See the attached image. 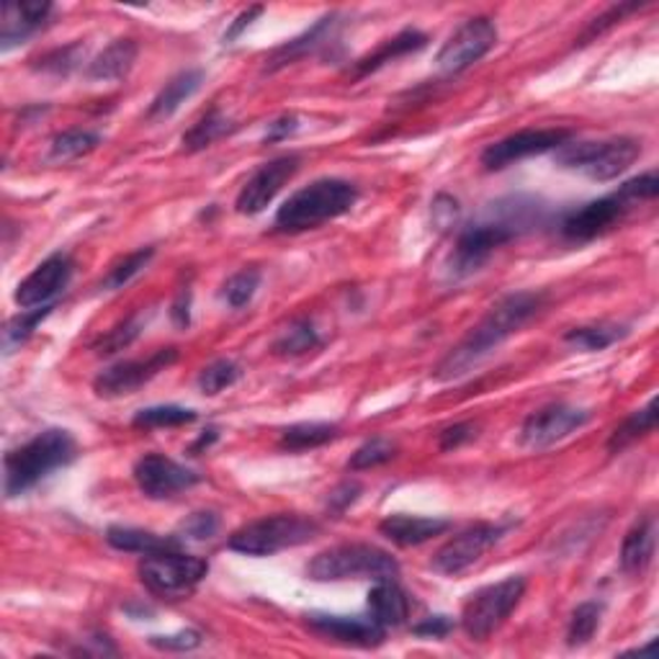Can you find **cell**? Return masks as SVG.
Wrapping results in <instances>:
<instances>
[{
    "mask_svg": "<svg viewBox=\"0 0 659 659\" xmlns=\"http://www.w3.org/2000/svg\"><path fill=\"white\" fill-rule=\"evenodd\" d=\"M547 299L543 291H516V294L503 296L482 317L479 325L472 327L469 335L441 358V364L435 366V379L454 381L477 369L485 358L493 356L505 341L512 338L547 306Z\"/></svg>",
    "mask_w": 659,
    "mask_h": 659,
    "instance_id": "cell-1",
    "label": "cell"
},
{
    "mask_svg": "<svg viewBox=\"0 0 659 659\" xmlns=\"http://www.w3.org/2000/svg\"><path fill=\"white\" fill-rule=\"evenodd\" d=\"M539 219L541 206L526 202V198H510V202L493 206L485 219L462 229L449 258V273L454 279L477 273L497 248L516 240L520 233H528L533 225H539Z\"/></svg>",
    "mask_w": 659,
    "mask_h": 659,
    "instance_id": "cell-2",
    "label": "cell"
},
{
    "mask_svg": "<svg viewBox=\"0 0 659 659\" xmlns=\"http://www.w3.org/2000/svg\"><path fill=\"white\" fill-rule=\"evenodd\" d=\"M75 456H78V443L63 428H50V431L36 433L24 446L6 454V497L26 495L42 479H47L52 472L73 464Z\"/></svg>",
    "mask_w": 659,
    "mask_h": 659,
    "instance_id": "cell-3",
    "label": "cell"
},
{
    "mask_svg": "<svg viewBox=\"0 0 659 659\" xmlns=\"http://www.w3.org/2000/svg\"><path fill=\"white\" fill-rule=\"evenodd\" d=\"M358 202V188L343 179H320L310 186L299 188L279 206L273 227L279 233L299 235L306 229H317L327 222L343 217Z\"/></svg>",
    "mask_w": 659,
    "mask_h": 659,
    "instance_id": "cell-4",
    "label": "cell"
},
{
    "mask_svg": "<svg viewBox=\"0 0 659 659\" xmlns=\"http://www.w3.org/2000/svg\"><path fill=\"white\" fill-rule=\"evenodd\" d=\"M659 194V179L657 171L641 173L636 179L626 181L618 191H613L608 196L595 198L580 209H574L562 219V235L572 242H590L595 237H601L624 222L628 212L641 202H655Z\"/></svg>",
    "mask_w": 659,
    "mask_h": 659,
    "instance_id": "cell-5",
    "label": "cell"
},
{
    "mask_svg": "<svg viewBox=\"0 0 659 659\" xmlns=\"http://www.w3.org/2000/svg\"><path fill=\"white\" fill-rule=\"evenodd\" d=\"M306 574L317 582H381L400 577V562L389 551L374 547V543H341V547L320 551L306 564Z\"/></svg>",
    "mask_w": 659,
    "mask_h": 659,
    "instance_id": "cell-6",
    "label": "cell"
},
{
    "mask_svg": "<svg viewBox=\"0 0 659 659\" xmlns=\"http://www.w3.org/2000/svg\"><path fill=\"white\" fill-rule=\"evenodd\" d=\"M320 533V526L312 518L296 512H276L258 520H250L229 536L227 547L245 557H273L279 551L296 549L310 543Z\"/></svg>",
    "mask_w": 659,
    "mask_h": 659,
    "instance_id": "cell-7",
    "label": "cell"
},
{
    "mask_svg": "<svg viewBox=\"0 0 659 659\" xmlns=\"http://www.w3.org/2000/svg\"><path fill=\"white\" fill-rule=\"evenodd\" d=\"M641 155V142L634 137H616L603 142H566L557 150V165L564 171L587 175L593 181H616Z\"/></svg>",
    "mask_w": 659,
    "mask_h": 659,
    "instance_id": "cell-8",
    "label": "cell"
},
{
    "mask_svg": "<svg viewBox=\"0 0 659 659\" xmlns=\"http://www.w3.org/2000/svg\"><path fill=\"white\" fill-rule=\"evenodd\" d=\"M140 582L150 595L163 601H183L202 585L209 574V562L202 557L183 554V551H163V554L142 557Z\"/></svg>",
    "mask_w": 659,
    "mask_h": 659,
    "instance_id": "cell-9",
    "label": "cell"
},
{
    "mask_svg": "<svg viewBox=\"0 0 659 659\" xmlns=\"http://www.w3.org/2000/svg\"><path fill=\"white\" fill-rule=\"evenodd\" d=\"M526 595V577L512 574L495 585H487L469 595V601L464 603L462 611V628L464 634L474 641H487L505 620L510 618V613L518 608L520 601Z\"/></svg>",
    "mask_w": 659,
    "mask_h": 659,
    "instance_id": "cell-10",
    "label": "cell"
},
{
    "mask_svg": "<svg viewBox=\"0 0 659 659\" xmlns=\"http://www.w3.org/2000/svg\"><path fill=\"white\" fill-rule=\"evenodd\" d=\"M175 361H179V348H158L148 358H132V361H119L109 366V369H104L96 377L94 389L104 400H119V397L134 395L137 389L150 385L165 369H171Z\"/></svg>",
    "mask_w": 659,
    "mask_h": 659,
    "instance_id": "cell-11",
    "label": "cell"
},
{
    "mask_svg": "<svg viewBox=\"0 0 659 659\" xmlns=\"http://www.w3.org/2000/svg\"><path fill=\"white\" fill-rule=\"evenodd\" d=\"M593 412L574 408V404H547V408L531 412L520 425V446L531 451H543L557 446L564 439H570L577 431H582Z\"/></svg>",
    "mask_w": 659,
    "mask_h": 659,
    "instance_id": "cell-12",
    "label": "cell"
},
{
    "mask_svg": "<svg viewBox=\"0 0 659 659\" xmlns=\"http://www.w3.org/2000/svg\"><path fill=\"white\" fill-rule=\"evenodd\" d=\"M497 44V26L493 19L474 17L464 21L439 52V71L443 75H458L477 65Z\"/></svg>",
    "mask_w": 659,
    "mask_h": 659,
    "instance_id": "cell-13",
    "label": "cell"
},
{
    "mask_svg": "<svg viewBox=\"0 0 659 659\" xmlns=\"http://www.w3.org/2000/svg\"><path fill=\"white\" fill-rule=\"evenodd\" d=\"M566 142H572V129H520L516 134L487 144L485 152H482V165H485V171H503V168L520 163L526 158L557 152Z\"/></svg>",
    "mask_w": 659,
    "mask_h": 659,
    "instance_id": "cell-14",
    "label": "cell"
},
{
    "mask_svg": "<svg viewBox=\"0 0 659 659\" xmlns=\"http://www.w3.org/2000/svg\"><path fill=\"white\" fill-rule=\"evenodd\" d=\"M505 533H508V526L503 523H474L464 528L462 533H456L435 551L431 566L435 572L456 577V574L472 570L495 543H500Z\"/></svg>",
    "mask_w": 659,
    "mask_h": 659,
    "instance_id": "cell-15",
    "label": "cell"
},
{
    "mask_svg": "<svg viewBox=\"0 0 659 659\" xmlns=\"http://www.w3.org/2000/svg\"><path fill=\"white\" fill-rule=\"evenodd\" d=\"M299 165H302L299 155H281L268 160V163L260 165L258 171L250 175L248 183L240 188L235 209L245 214V217H256V214L266 212L273 198L281 194V188L294 179Z\"/></svg>",
    "mask_w": 659,
    "mask_h": 659,
    "instance_id": "cell-16",
    "label": "cell"
},
{
    "mask_svg": "<svg viewBox=\"0 0 659 659\" xmlns=\"http://www.w3.org/2000/svg\"><path fill=\"white\" fill-rule=\"evenodd\" d=\"M75 273V263L67 252H52L47 260H42L24 281L19 283L17 304L21 310H36V306H52L55 299L71 287Z\"/></svg>",
    "mask_w": 659,
    "mask_h": 659,
    "instance_id": "cell-17",
    "label": "cell"
},
{
    "mask_svg": "<svg viewBox=\"0 0 659 659\" xmlns=\"http://www.w3.org/2000/svg\"><path fill=\"white\" fill-rule=\"evenodd\" d=\"M134 482L150 500H168V497L196 487L202 482V474L163 454H148L134 464Z\"/></svg>",
    "mask_w": 659,
    "mask_h": 659,
    "instance_id": "cell-18",
    "label": "cell"
},
{
    "mask_svg": "<svg viewBox=\"0 0 659 659\" xmlns=\"http://www.w3.org/2000/svg\"><path fill=\"white\" fill-rule=\"evenodd\" d=\"M306 626L320 636L350 644V647H379L385 641L387 628L379 626L371 616H330V613H312L306 616Z\"/></svg>",
    "mask_w": 659,
    "mask_h": 659,
    "instance_id": "cell-19",
    "label": "cell"
},
{
    "mask_svg": "<svg viewBox=\"0 0 659 659\" xmlns=\"http://www.w3.org/2000/svg\"><path fill=\"white\" fill-rule=\"evenodd\" d=\"M52 13V3L47 0H32V3H6L3 24H0V47L9 52L17 44H24L29 36L40 32L47 24Z\"/></svg>",
    "mask_w": 659,
    "mask_h": 659,
    "instance_id": "cell-20",
    "label": "cell"
},
{
    "mask_svg": "<svg viewBox=\"0 0 659 659\" xmlns=\"http://www.w3.org/2000/svg\"><path fill=\"white\" fill-rule=\"evenodd\" d=\"M451 528L449 520L443 518H423V516H387L379 523V533L387 541L397 543V547L410 549L420 547V543L435 539V536L446 533Z\"/></svg>",
    "mask_w": 659,
    "mask_h": 659,
    "instance_id": "cell-21",
    "label": "cell"
},
{
    "mask_svg": "<svg viewBox=\"0 0 659 659\" xmlns=\"http://www.w3.org/2000/svg\"><path fill=\"white\" fill-rule=\"evenodd\" d=\"M657 549V520L655 516H647L636 520L631 531L626 533L624 547H620V570L631 577H641L655 562Z\"/></svg>",
    "mask_w": 659,
    "mask_h": 659,
    "instance_id": "cell-22",
    "label": "cell"
},
{
    "mask_svg": "<svg viewBox=\"0 0 659 659\" xmlns=\"http://www.w3.org/2000/svg\"><path fill=\"white\" fill-rule=\"evenodd\" d=\"M425 44H428V36L423 32H418V29H404V32H400L397 36H392V40H387L385 44H381L379 50H374L366 57L356 60L354 67H348V78L361 80V78H366V75L377 73L385 65L395 63V60L410 55V52L423 50Z\"/></svg>",
    "mask_w": 659,
    "mask_h": 659,
    "instance_id": "cell-23",
    "label": "cell"
},
{
    "mask_svg": "<svg viewBox=\"0 0 659 659\" xmlns=\"http://www.w3.org/2000/svg\"><path fill=\"white\" fill-rule=\"evenodd\" d=\"M106 541L117 551H129V554H163V551H179L183 539L181 536H160L144 528L132 526H111L106 531Z\"/></svg>",
    "mask_w": 659,
    "mask_h": 659,
    "instance_id": "cell-24",
    "label": "cell"
},
{
    "mask_svg": "<svg viewBox=\"0 0 659 659\" xmlns=\"http://www.w3.org/2000/svg\"><path fill=\"white\" fill-rule=\"evenodd\" d=\"M369 616L385 628H397L410 618V597L397 580L374 582L369 593Z\"/></svg>",
    "mask_w": 659,
    "mask_h": 659,
    "instance_id": "cell-25",
    "label": "cell"
},
{
    "mask_svg": "<svg viewBox=\"0 0 659 659\" xmlns=\"http://www.w3.org/2000/svg\"><path fill=\"white\" fill-rule=\"evenodd\" d=\"M204 83V71H183L165 83V88L160 90L155 96V101L150 104L148 109V119L150 121H163V119H171L175 111L181 109L183 104L188 101L191 96L196 94L198 88H202Z\"/></svg>",
    "mask_w": 659,
    "mask_h": 659,
    "instance_id": "cell-26",
    "label": "cell"
},
{
    "mask_svg": "<svg viewBox=\"0 0 659 659\" xmlns=\"http://www.w3.org/2000/svg\"><path fill=\"white\" fill-rule=\"evenodd\" d=\"M335 24H338L335 17H325V19H320L312 29H306L302 36H296V40L281 44V47L273 50L271 57H268L266 71H281V67H287L291 63H296V60L306 57L310 52L317 50L320 44H325L330 40V34H333Z\"/></svg>",
    "mask_w": 659,
    "mask_h": 659,
    "instance_id": "cell-27",
    "label": "cell"
},
{
    "mask_svg": "<svg viewBox=\"0 0 659 659\" xmlns=\"http://www.w3.org/2000/svg\"><path fill=\"white\" fill-rule=\"evenodd\" d=\"M137 55H140V47H137L134 40H117L106 47L101 55H98L94 63L88 65V78L90 80H121L132 73L137 63Z\"/></svg>",
    "mask_w": 659,
    "mask_h": 659,
    "instance_id": "cell-28",
    "label": "cell"
},
{
    "mask_svg": "<svg viewBox=\"0 0 659 659\" xmlns=\"http://www.w3.org/2000/svg\"><path fill=\"white\" fill-rule=\"evenodd\" d=\"M655 428H657V400H649L641 410H634L631 415H628L624 423L611 433L608 451L611 454H620V451L634 446L636 441L647 439V435L655 433Z\"/></svg>",
    "mask_w": 659,
    "mask_h": 659,
    "instance_id": "cell-29",
    "label": "cell"
},
{
    "mask_svg": "<svg viewBox=\"0 0 659 659\" xmlns=\"http://www.w3.org/2000/svg\"><path fill=\"white\" fill-rule=\"evenodd\" d=\"M341 435V428L335 423H296L281 431L279 446L289 454H299V451H312L325 446V443L335 441Z\"/></svg>",
    "mask_w": 659,
    "mask_h": 659,
    "instance_id": "cell-30",
    "label": "cell"
},
{
    "mask_svg": "<svg viewBox=\"0 0 659 659\" xmlns=\"http://www.w3.org/2000/svg\"><path fill=\"white\" fill-rule=\"evenodd\" d=\"M626 335H628L626 325H616V322H593V325H580V327L566 330L564 341L574 348L595 354V350H605V348L616 346V343L624 341Z\"/></svg>",
    "mask_w": 659,
    "mask_h": 659,
    "instance_id": "cell-31",
    "label": "cell"
},
{
    "mask_svg": "<svg viewBox=\"0 0 659 659\" xmlns=\"http://www.w3.org/2000/svg\"><path fill=\"white\" fill-rule=\"evenodd\" d=\"M235 127H237L235 121L229 119L227 114H222L219 109L206 111L204 117L198 119L186 134H183V150H186V152H202L206 148H212L214 142L222 140V137L233 134Z\"/></svg>",
    "mask_w": 659,
    "mask_h": 659,
    "instance_id": "cell-32",
    "label": "cell"
},
{
    "mask_svg": "<svg viewBox=\"0 0 659 659\" xmlns=\"http://www.w3.org/2000/svg\"><path fill=\"white\" fill-rule=\"evenodd\" d=\"M322 338L317 327L312 325V320H294L287 330H281L279 338L273 341V354L281 358H296L310 354V350L320 348Z\"/></svg>",
    "mask_w": 659,
    "mask_h": 659,
    "instance_id": "cell-33",
    "label": "cell"
},
{
    "mask_svg": "<svg viewBox=\"0 0 659 659\" xmlns=\"http://www.w3.org/2000/svg\"><path fill=\"white\" fill-rule=\"evenodd\" d=\"M101 144V134L90 132V129H67V132L57 134L50 144V158L57 163H67V160H78L88 152H94Z\"/></svg>",
    "mask_w": 659,
    "mask_h": 659,
    "instance_id": "cell-34",
    "label": "cell"
},
{
    "mask_svg": "<svg viewBox=\"0 0 659 659\" xmlns=\"http://www.w3.org/2000/svg\"><path fill=\"white\" fill-rule=\"evenodd\" d=\"M155 256V248H140L134 252H127L125 258H119L117 263L109 268V273L104 276L101 281V291H119L125 289L129 281L134 279V276H140L148 263Z\"/></svg>",
    "mask_w": 659,
    "mask_h": 659,
    "instance_id": "cell-35",
    "label": "cell"
},
{
    "mask_svg": "<svg viewBox=\"0 0 659 659\" xmlns=\"http://www.w3.org/2000/svg\"><path fill=\"white\" fill-rule=\"evenodd\" d=\"M601 618H603V605L595 601L580 603L577 608L572 611L570 616V626H566V644L570 647H582L593 639L597 628H601Z\"/></svg>",
    "mask_w": 659,
    "mask_h": 659,
    "instance_id": "cell-36",
    "label": "cell"
},
{
    "mask_svg": "<svg viewBox=\"0 0 659 659\" xmlns=\"http://www.w3.org/2000/svg\"><path fill=\"white\" fill-rule=\"evenodd\" d=\"M198 415L194 410L179 408V404H158V408L140 410L134 415V428H144V431H152V428H179L194 423Z\"/></svg>",
    "mask_w": 659,
    "mask_h": 659,
    "instance_id": "cell-37",
    "label": "cell"
},
{
    "mask_svg": "<svg viewBox=\"0 0 659 659\" xmlns=\"http://www.w3.org/2000/svg\"><path fill=\"white\" fill-rule=\"evenodd\" d=\"M260 279H263V273H260L258 268H242V271L233 273L225 281L222 299H225L233 310H242V306H248L252 296H256V291L260 289Z\"/></svg>",
    "mask_w": 659,
    "mask_h": 659,
    "instance_id": "cell-38",
    "label": "cell"
},
{
    "mask_svg": "<svg viewBox=\"0 0 659 659\" xmlns=\"http://www.w3.org/2000/svg\"><path fill=\"white\" fill-rule=\"evenodd\" d=\"M144 322H148L144 314H134V317L125 320L121 325H117L114 330H109L106 335H101V338L96 341L94 350L98 356H114V354H119V350L129 348L137 338H140Z\"/></svg>",
    "mask_w": 659,
    "mask_h": 659,
    "instance_id": "cell-39",
    "label": "cell"
},
{
    "mask_svg": "<svg viewBox=\"0 0 659 659\" xmlns=\"http://www.w3.org/2000/svg\"><path fill=\"white\" fill-rule=\"evenodd\" d=\"M242 377V369L229 358H219V361H212L209 366H204L202 374H198L196 385L202 389V395L214 397L219 392H225L233 385H237V379Z\"/></svg>",
    "mask_w": 659,
    "mask_h": 659,
    "instance_id": "cell-40",
    "label": "cell"
},
{
    "mask_svg": "<svg viewBox=\"0 0 659 659\" xmlns=\"http://www.w3.org/2000/svg\"><path fill=\"white\" fill-rule=\"evenodd\" d=\"M395 456H397V443L377 435V439L366 441L364 446L356 449V454L350 456V462H348V469L350 472L377 469V466H385L392 462Z\"/></svg>",
    "mask_w": 659,
    "mask_h": 659,
    "instance_id": "cell-41",
    "label": "cell"
},
{
    "mask_svg": "<svg viewBox=\"0 0 659 659\" xmlns=\"http://www.w3.org/2000/svg\"><path fill=\"white\" fill-rule=\"evenodd\" d=\"M55 310V304L52 306H36V310H21L19 317H13L9 322V327H6V348H13V346H21V343L29 341V335L34 333L36 327L42 325V320L47 317V314Z\"/></svg>",
    "mask_w": 659,
    "mask_h": 659,
    "instance_id": "cell-42",
    "label": "cell"
},
{
    "mask_svg": "<svg viewBox=\"0 0 659 659\" xmlns=\"http://www.w3.org/2000/svg\"><path fill=\"white\" fill-rule=\"evenodd\" d=\"M219 531V516L212 510H198L191 512V516L183 520L179 528L181 539L188 541H209Z\"/></svg>",
    "mask_w": 659,
    "mask_h": 659,
    "instance_id": "cell-43",
    "label": "cell"
},
{
    "mask_svg": "<svg viewBox=\"0 0 659 659\" xmlns=\"http://www.w3.org/2000/svg\"><path fill=\"white\" fill-rule=\"evenodd\" d=\"M83 52H86V50H83L80 44H71V47L52 52V55L40 60V63H42L40 71L55 73V75H67L71 71H75V67H78Z\"/></svg>",
    "mask_w": 659,
    "mask_h": 659,
    "instance_id": "cell-44",
    "label": "cell"
},
{
    "mask_svg": "<svg viewBox=\"0 0 659 659\" xmlns=\"http://www.w3.org/2000/svg\"><path fill=\"white\" fill-rule=\"evenodd\" d=\"M639 9V3H626V6H613L611 11H605L601 19H595L593 24H590L587 29H585V34L580 36V44H587V42H593L595 36H601L605 29H611V26H616L620 19L626 17V13H631V11H636Z\"/></svg>",
    "mask_w": 659,
    "mask_h": 659,
    "instance_id": "cell-45",
    "label": "cell"
},
{
    "mask_svg": "<svg viewBox=\"0 0 659 659\" xmlns=\"http://www.w3.org/2000/svg\"><path fill=\"white\" fill-rule=\"evenodd\" d=\"M202 641H204V636L194 631V628H186V631H179L173 636H150L152 647L163 649V651H191V649H196Z\"/></svg>",
    "mask_w": 659,
    "mask_h": 659,
    "instance_id": "cell-46",
    "label": "cell"
},
{
    "mask_svg": "<svg viewBox=\"0 0 659 659\" xmlns=\"http://www.w3.org/2000/svg\"><path fill=\"white\" fill-rule=\"evenodd\" d=\"M477 423H456V425H449L443 428L441 435H439V449L441 451H456L466 446V443H472L477 439Z\"/></svg>",
    "mask_w": 659,
    "mask_h": 659,
    "instance_id": "cell-47",
    "label": "cell"
},
{
    "mask_svg": "<svg viewBox=\"0 0 659 659\" xmlns=\"http://www.w3.org/2000/svg\"><path fill=\"white\" fill-rule=\"evenodd\" d=\"M358 497H361V485H358V482H343V485L330 493L327 508L333 512H346Z\"/></svg>",
    "mask_w": 659,
    "mask_h": 659,
    "instance_id": "cell-48",
    "label": "cell"
},
{
    "mask_svg": "<svg viewBox=\"0 0 659 659\" xmlns=\"http://www.w3.org/2000/svg\"><path fill=\"white\" fill-rule=\"evenodd\" d=\"M451 631H454V620L449 616H431L412 626V634L423 636V639H443Z\"/></svg>",
    "mask_w": 659,
    "mask_h": 659,
    "instance_id": "cell-49",
    "label": "cell"
},
{
    "mask_svg": "<svg viewBox=\"0 0 659 659\" xmlns=\"http://www.w3.org/2000/svg\"><path fill=\"white\" fill-rule=\"evenodd\" d=\"M458 219V204L456 198L441 194L433 202V225L439 229H449Z\"/></svg>",
    "mask_w": 659,
    "mask_h": 659,
    "instance_id": "cell-50",
    "label": "cell"
},
{
    "mask_svg": "<svg viewBox=\"0 0 659 659\" xmlns=\"http://www.w3.org/2000/svg\"><path fill=\"white\" fill-rule=\"evenodd\" d=\"M299 129V119L294 114H287V117H279L276 121H271L266 129V142L268 144H276V142H283L289 140L291 134H294Z\"/></svg>",
    "mask_w": 659,
    "mask_h": 659,
    "instance_id": "cell-51",
    "label": "cell"
},
{
    "mask_svg": "<svg viewBox=\"0 0 659 659\" xmlns=\"http://www.w3.org/2000/svg\"><path fill=\"white\" fill-rule=\"evenodd\" d=\"M260 13H263V6H252V9H248V11H242L240 17H237L233 24H229V29L225 32V44H233L237 36H240L245 29H248L252 21H256Z\"/></svg>",
    "mask_w": 659,
    "mask_h": 659,
    "instance_id": "cell-52",
    "label": "cell"
},
{
    "mask_svg": "<svg viewBox=\"0 0 659 659\" xmlns=\"http://www.w3.org/2000/svg\"><path fill=\"white\" fill-rule=\"evenodd\" d=\"M171 314H173V322L179 327L191 325V291H181L179 299H175Z\"/></svg>",
    "mask_w": 659,
    "mask_h": 659,
    "instance_id": "cell-53",
    "label": "cell"
},
{
    "mask_svg": "<svg viewBox=\"0 0 659 659\" xmlns=\"http://www.w3.org/2000/svg\"><path fill=\"white\" fill-rule=\"evenodd\" d=\"M217 439H219V431H217V428H209V431H204V433H202V439H198V441L194 443V446H191V454L196 456L198 451H202V449H209L212 443L217 441Z\"/></svg>",
    "mask_w": 659,
    "mask_h": 659,
    "instance_id": "cell-54",
    "label": "cell"
}]
</instances>
